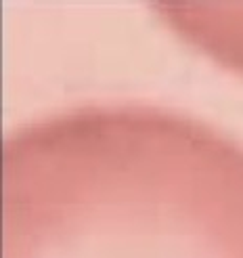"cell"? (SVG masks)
Listing matches in <instances>:
<instances>
[{
    "mask_svg": "<svg viewBox=\"0 0 243 258\" xmlns=\"http://www.w3.org/2000/svg\"><path fill=\"white\" fill-rule=\"evenodd\" d=\"M3 258H243V143L140 103L23 124L3 145Z\"/></svg>",
    "mask_w": 243,
    "mask_h": 258,
    "instance_id": "obj_1",
    "label": "cell"
}]
</instances>
